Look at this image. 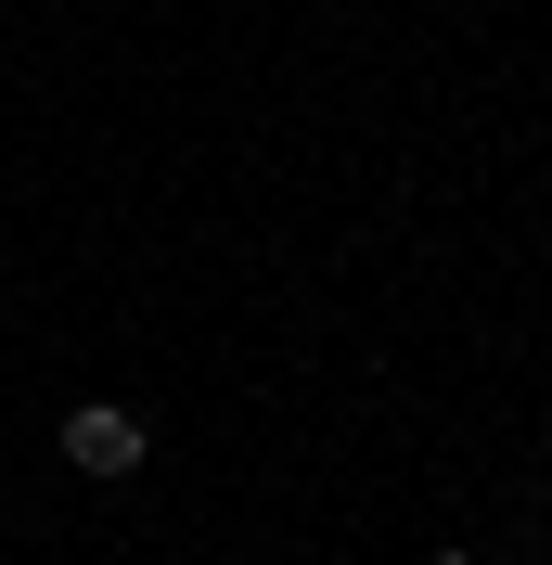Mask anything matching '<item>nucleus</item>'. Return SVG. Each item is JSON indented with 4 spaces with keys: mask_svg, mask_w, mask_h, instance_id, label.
Listing matches in <instances>:
<instances>
[{
    "mask_svg": "<svg viewBox=\"0 0 552 565\" xmlns=\"http://www.w3.org/2000/svg\"><path fill=\"white\" fill-rule=\"evenodd\" d=\"M437 565H463V553H437Z\"/></svg>",
    "mask_w": 552,
    "mask_h": 565,
    "instance_id": "nucleus-2",
    "label": "nucleus"
},
{
    "mask_svg": "<svg viewBox=\"0 0 552 565\" xmlns=\"http://www.w3.org/2000/svg\"><path fill=\"white\" fill-rule=\"evenodd\" d=\"M65 462L77 476H141V412H116V398L65 412Z\"/></svg>",
    "mask_w": 552,
    "mask_h": 565,
    "instance_id": "nucleus-1",
    "label": "nucleus"
}]
</instances>
